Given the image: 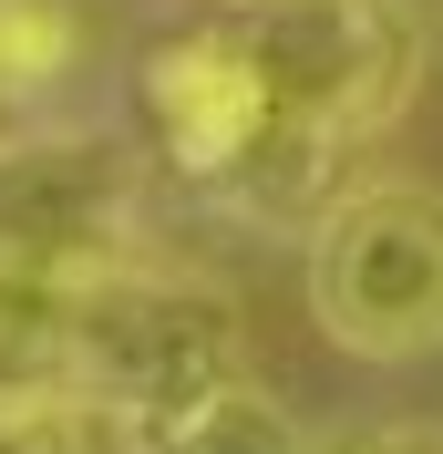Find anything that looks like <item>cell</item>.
<instances>
[{"label":"cell","instance_id":"cell-1","mask_svg":"<svg viewBox=\"0 0 443 454\" xmlns=\"http://www.w3.org/2000/svg\"><path fill=\"white\" fill-rule=\"evenodd\" d=\"M73 382L113 403L135 434L175 424L186 403L237 382V300L155 248L113 258L83 300V331H73Z\"/></svg>","mask_w":443,"mask_h":454},{"label":"cell","instance_id":"cell-2","mask_svg":"<svg viewBox=\"0 0 443 454\" xmlns=\"http://www.w3.org/2000/svg\"><path fill=\"white\" fill-rule=\"evenodd\" d=\"M309 320L351 362L443 351V197L433 186H351L309 227Z\"/></svg>","mask_w":443,"mask_h":454},{"label":"cell","instance_id":"cell-3","mask_svg":"<svg viewBox=\"0 0 443 454\" xmlns=\"http://www.w3.org/2000/svg\"><path fill=\"white\" fill-rule=\"evenodd\" d=\"M237 21H248V52L268 73L278 114L340 155L371 145L382 124H402V104L423 83L413 0H258Z\"/></svg>","mask_w":443,"mask_h":454},{"label":"cell","instance_id":"cell-4","mask_svg":"<svg viewBox=\"0 0 443 454\" xmlns=\"http://www.w3.org/2000/svg\"><path fill=\"white\" fill-rule=\"evenodd\" d=\"M268 124H278V93L248 52V21H206V31L155 42V62H144V135H155V155L186 186L217 197L268 145Z\"/></svg>","mask_w":443,"mask_h":454},{"label":"cell","instance_id":"cell-5","mask_svg":"<svg viewBox=\"0 0 443 454\" xmlns=\"http://www.w3.org/2000/svg\"><path fill=\"white\" fill-rule=\"evenodd\" d=\"M0 248L124 258L144 248V176L113 135H21L0 145Z\"/></svg>","mask_w":443,"mask_h":454},{"label":"cell","instance_id":"cell-6","mask_svg":"<svg viewBox=\"0 0 443 454\" xmlns=\"http://www.w3.org/2000/svg\"><path fill=\"white\" fill-rule=\"evenodd\" d=\"M135 258V248H124ZM113 258H42V248H0V393L31 382H73V331L83 300Z\"/></svg>","mask_w":443,"mask_h":454},{"label":"cell","instance_id":"cell-7","mask_svg":"<svg viewBox=\"0 0 443 454\" xmlns=\"http://www.w3.org/2000/svg\"><path fill=\"white\" fill-rule=\"evenodd\" d=\"M135 454H309L299 424H289V403L258 393V382H217L206 403H186L175 424H155Z\"/></svg>","mask_w":443,"mask_h":454},{"label":"cell","instance_id":"cell-8","mask_svg":"<svg viewBox=\"0 0 443 454\" xmlns=\"http://www.w3.org/2000/svg\"><path fill=\"white\" fill-rule=\"evenodd\" d=\"M144 434L93 403L83 382H31V393H0V454H135Z\"/></svg>","mask_w":443,"mask_h":454},{"label":"cell","instance_id":"cell-9","mask_svg":"<svg viewBox=\"0 0 443 454\" xmlns=\"http://www.w3.org/2000/svg\"><path fill=\"white\" fill-rule=\"evenodd\" d=\"M73 52H83V31H73V11L62 0H0V93H42L73 73Z\"/></svg>","mask_w":443,"mask_h":454},{"label":"cell","instance_id":"cell-10","mask_svg":"<svg viewBox=\"0 0 443 454\" xmlns=\"http://www.w3.org/2000/svg\"><path fill=\"white\" fill-rule=\"evenodd\" d=\"M237 11H258V0H237Z\"/></svg>","mask_w":443,"mask_h":454}]
</instances>
